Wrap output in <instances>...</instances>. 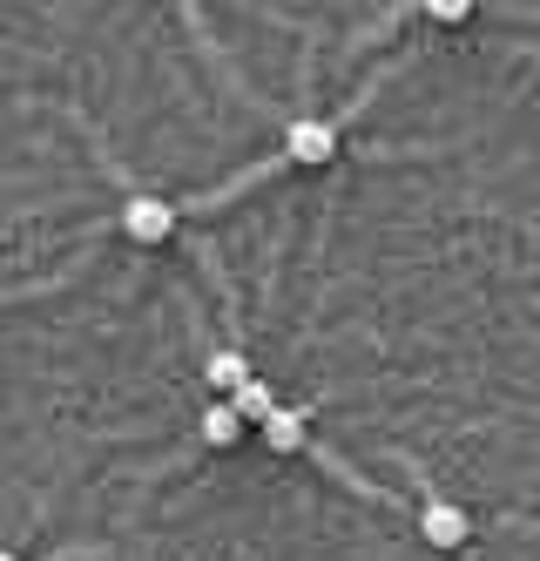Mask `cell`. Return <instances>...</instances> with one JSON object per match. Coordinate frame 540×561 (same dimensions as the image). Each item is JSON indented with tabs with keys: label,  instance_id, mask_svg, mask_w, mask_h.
<instances>
[{
	"label": "cell",
	"instance_id": "cell-1",
	"mask_svg": "<svg viewBox=\"0 0 540 561\" xmlns=\"http://www.w3.org/2000/svg\"><path fill=\"white\" fill-rule=\"evenodd\" d=\"M331 156H338V129H331V123H318V115H298V123H290V163L324 170Z\"/></svg>",
	"mask_w": 540,
	"mask_h": 561
},
{
	"label": "cell",
	"instance_id": "cell-6",
	"mask_svg": "<svg viewBox=\"0 0 540 561\" xmlns=\"http://www.w3.org/2000/svg\"><path fill=\"white\" fill-rule=\"evenodd\" d=\"M196 433L203 439H210V447H237V439H243V420L223 407V399H217V407H203V420H196Z\"/></svg>",
	"mask_w": 540,
	"mask_h": 561
},
{
	"label": "cell",
	"instance_id": "cell-9",
	"mask_svg": "<svg viewBox=\"0 0 540 561\" xmlns=\"http://www.w3.org/2000/svg\"><path fill=\"white\" fill-rule=\"evenodd\" d=\"M0 561H21V554H14V548H0Z\"/></svg>",
	"mask_w": 540,
	"mask_h": 561
},
{
	"label": "cell",
	"instance_id": "cell-2",
	"mask_svg": "<svg viewBox=\"0 0 540 561\" xmlns=\"http://www.w3.org/2000/svg\"><path fill=\"white\" fill-rule=\"evenodd\" d=\"M122 230H129L136 244H162V237L176 230V210L162 204V196H129V204H122Z\"/></svg>",
	"mask_w": 540,
	"mask_h": 561
},
{
	"label": "cell",
	"instance_id": "cell-5",
	"mask_svg": "<svg viewBox=\"0 0 540 561\" xmlns=\"http://www.w3.org/2000/svg\"><path fill=\"white\" fill-rule=\"evenodd\" d=\"M264 447H271V454H298V447H305V413L277 407V413L264 420Z\"/></svg>",
	"mask_w": 540,
	"mask_h": 561
},
{
	"label": "cell",
	"instance_id": "cell-3",
	"mask_svg": "<svg viewBox=\"0 0 540 561\" xmlns=\"http://www.w3.org/2000/svg\"><path fill=\"white\" fill-rule=\"evenodd\" d=\"M420 535H426L433 548H467V507H452V501H426Z\"/></svg>",
	"mask_w": 540,
	"mask_h": 561
},
{
	"label": "cell",
	"instance_id": "cell-8",
	"mask_svg": "<svg viewBox=\"0 0 540 561\" xmlns=\"http://www.w3.org/2000/svg\"><path fill=\"white\" fill-rule=\"evenodd\" d=\"M426 14H433V21H446V27H460L473 8H467V0H426Z\"/></svg>",
	"mask_w": 540,
	"mask_h": 561
},
{
	"label": "cell",
	"instance_id": "cell-4",
	"mask_svg": "<svg viewBox=\"0 0 540 561\" xmlns=\"http://www.w3.org/2000/svg\"><path fill=\"white\" fill-rule=\"evenodd\" d=\"M223 407H230V413H237L243 426H264V420L277 413V392H271L264 379H243V386H237V392L223 399Z\"/></svg>",
	"mask_w": 540,
	"mask_h": 561
},
{
	"label": "cell",
	"instance_id": "cell-7",
	"mask_svg": "<svg viewBox=\"0 0 540 561\" xmlns=\"http://www.w3.org/2000/svg\"><path fill=\"white\" fill-rule=\"evenodd\" d=\"M203 379H210V386H223V399H230L243 379H251V358H243V352H217L210 366H203Z\"/></svg>",
	"mask_w": 540,
	"mask_h": 561
}]
</instances>
